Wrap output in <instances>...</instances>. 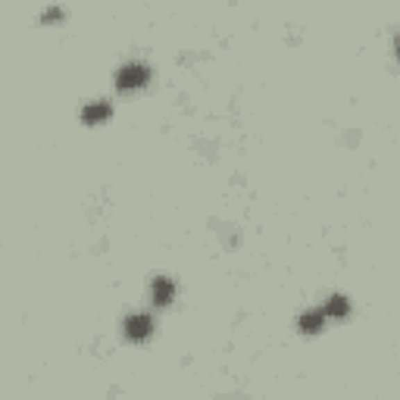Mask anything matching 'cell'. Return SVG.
I'll return each instance as SVG.
<instances>
[{
    "label": "cell",
    "mask_w": 400,
    "mask_h": 400,
    "mask_svg": "<svg viewBox=\"0 0 400 400\" xmlns=\"http://www.w3.org/2000/svg\"><path fill=\"white\" fill-rule=\"evenodd\" d=\"M147 81H150V69L144 66V62H128V66H122L116 75L119 91H138V88H144Z\"/></svg>",
    "instance_id": "obj_1"
},
{
    "label": "cell",
    "mask_w": 400,
    "mask_h": 400,
    "mask_svg": "<svg viewBox=\"0 0 400 400\" xmlns=\"http://www.w3.org/2000/svg\"><path fill=\"white\" fill-rule=\"evenodd\" d=\"M150 331H153V319L147 312H135V316L125 319V335L131 341H144V338H150Z\"/></svg>",
    "instance_id": "obj_2"
},
{
    "label": "cell",
    "mask_w": 400,
    "mask_h": 400,
    "mask_svg": "<svg viewBox=\"0 0 400 400\" xmlns=\"http://www.w3.org/2000/svg\"><path fill=\"white\" fill-rule=\"evenodd\" d=\"M150 297H153L156 306H166L169 300L175 297V281L172 278H153V285H150Z\"/></svg>",
    "instance_id": "obj_3"
},
{
    "label": "cell",
    "mask_w": 400,
    "mask_h": 400,
    "mask_svg": "<svg viewBox=\"0 0 400 400\" xmlns=\"http://www.w3.org/2000/svg\"><path fill=\"white\" fill-rule=\"evenodd\" d=\"M325 319H328V316H325V310H312V312H303V316L297 319V328L303 331V335H316V331H319V328H322V325H325Z\"/></svg>",
    "instance_id": "obj_4"
},
{
    "label": "cell",
    "mask_w": 400,
    "mask_h": 400,
    "mask_svg": "<svg viewBox=\"0 0 400 400\" xmlns=\"http://www.w3.org/2000/svg\"><path fill=\"white\" fill-rule=\"evenodd\" d=\"M106 116H110V103H103V100H100V103H88L85 110H81V119H85L88 125L103 122Z\"/></svg>",
    "instance_id": "obj_5"
},
{
    "label": "cell",
    "mask_w": 400,
    "mask_h": 400,
    "mask_svg": "<svg viewBox=\"0 0 400 400\" xmlns=\"http://www.w3.org/2000/svg\"><path fill=\"white\" fill-rule=\"evenodd\" d=\"M350 312V300H344L341 294H335V297L325 303V316H331V319H344Z\"/></svg>",
    "instance_id": "obj_6"
},
{
    "label": "cell",
    "mask_w": 400,
    "mask_h": 400,
    "mask_svg": "<svg viewBox=\"0 0 400 400\" xmlns=\"http://www.w3.org/2000/svg\"><path fill=\"white\" fill-rule=\"evenodd\" d=\"M60 19H62L60 10H47V12H44V22H60Z\"/></svg>",
    "instance_id": "obj_7"
},
{
    "label": "cell",
    "mask_w": 400,
    "mask_h": 400,
    "mask_svg": "<svg viewBox=\"0 0 400 400\" xmlns=\"http://www.w3.org/2000/svg\"><path fill=\"white\" fill-rule=\"evenodd\" d=\"M397 56H400V38H397Z\"/></svg>",
    "instance_id": "obj_8"
}]
</instances>
